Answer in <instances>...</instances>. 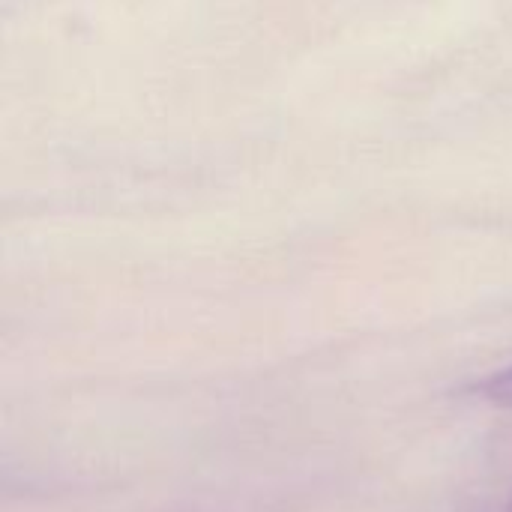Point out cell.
Returning a JSON list of instances; mask_svg holds the SVG:
<instances>
[{
    "label": "cell",
    "mask_w": 512,
    "mask_h": 512,
    "mask_svg": "<svg viewBox=\"0 0 512 512\" xmlns=\"http://www.w3.org/2000/svg\"><path fill=\"white\" fill-rule=\"evenodd\" d=\"M477 393H480L486 402H492V405H498V408H510L512 411V366L498 369L495 375H489V378L477 387Z\"/></svg>",
    "instance_id": "1"
},
{
    "label": "cell",
    "mask_w": 512,
    "mask_h": 512,
    "mask_svg": "<svg viewBox=\"0 0 512 512\" xmlns=\"http://www.w3.org/2000/svg\"><path fill=\"white\" fill-rule=\"evenodd\" d=\"M504 512H512V501H510V504H507V510H504Z\"/></svg>",
    "instance_id": "2"
}]
</instances>
